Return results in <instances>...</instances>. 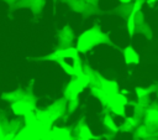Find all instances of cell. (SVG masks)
<instances>
[{"label":"cell","mask_w":158,"mask_h":140,"mask_svg":"<svg viewBox=\"0 0 158 140\" xmlns=\"http://www.w3.org/2000/svg\"><path fill=\"white\" fill-rule=\"evenodd\" d=\"M136 90H137V94H138V97H143V95L146 94V90H143V89H141V88H137Z\"/></svg>","instance_id":"5bb4252c"},{"label":"cell","mask_w":158,"mask_h":140,"mask_svg":"<svg viewBox=\"0 0 158 140\" xmlns=\"http://www.w3.org/2000/svg\"><path fill=\"white\" fill-rule=\"evenodd\" d=\"M79 136H80V139H86V140H90V139L94 138L88 126H81V128H80V130H79Z\"/></svg>","instance_id":"9c48e42d"},{"label":"cell","mask_w":158,"mask_h":140,"mask_svg":"<svg viewBox=\"0 0 158 140\" xmlns=\"http://www.w3.org/2000/svg\"><path fill=\"white\" fill-rule=\"evenodd\" d=\"M0 140H4V134H2V130L0 129Z\"/></svg>","instance_id":"9a60e30c"},{"label":"cell","mask_w":158,"mask_h":140,"mask_svg":"<svg viewBox=\"0 0 158 140\" xmlns=\"http://www.w3.org/2000/svg\"><path fill=\"white\" fill-rule=\"evenodd\" d=\"M12 110L17 115H26L31 110V107L23 102H17V103L12 104Z\"/></svg>","instance_id":"8992f818"},{"label":"cell","mask_w":158,"mask_h":140,"mask_svg":"<svg viewBox=\"0 0 158 140\" xmlns=\"http://www.w3.org/2000/svg\"><path fill=\"white\" fill-rule=\"evenodd\" d=\"M123 57H125V62L126 63H138L139 62V57L137 55V52L132 48V47H126L123 51Z\"/></svg>","instance_id":"5b68a950"},{"label":"cell","mask_w":158,"mask_h":140,"mask_svg":"<svg viewBox=\"0 0 158 140\" xmlns=\"http://www.w3.org/2000/svg\"><path fill=\"white\" fill-rule=\"evenodd\" d=\"M111 110L117 114V115H123L125 113V105L127 103V99L126 97H123L122 94H118V93H115L114 95H111L107 100Z\"/></svg>","instance_id":"7a4b0ae2"},{"label":"cell","mask_w":158,"mask_h":140,"mask_svg":"<svg viewBox=\"0 0 158 140\" xmlns=\"http://www.w3.org/2000/svg\"><path fill=\"white\" fill-rule=\"evenodd\" d=\"M60 66L64 68V71H65L67 73H69L70 76H74V67H73V66H70V64H68V63H65V62H60Z\"/></svg>","instance_id":"8fae6325"},{"label":"cell","mask_w":158,"mask_h":140,"mask_svg":"<svg viewBox=\"0 0 158 140\" xmlns=\"http://www.w3.org/2000/svg\"><path fill=\"white\" fill-rule=\"evenodd\" d=\"M84 73H83V71H81V67H80V64L78 63V62H75V64H74V76H77V77H81Z\"/></svg>","instance_id":"4fadbf2b"},{"label":"cell","mask_w":158,"mask_h":140,"mask_svg":"<svg viewBox=\"0 0 158 140\" xmlns=\"http://www.w3.org/2000/svg\"><path fill=\"white\" fill-rule=\"evenodd\" d=\"M105 124L110 128V129H112V130H117V128H116V125H115V123L112 121V119L109 116V115H106L105 116Z\"/></svg>","instance_id":"7c38bea8"},{"label":"cell","mask_w":158,"mask_h":140,"mask_svg":"<svg viewBox=\"0 0 158 140\" xmlns=\"http://www.w3.org/2000/svg\"><path fill=\"white\" fill-rule=\"evenodd\" d=\"M53 135V140H70L69 139V133L64 129H59V128H54L52 131Z\"/></svg>","instance_id":"ba28073f"},{"label":"cell","mask_w":158,"mask_h":140,"mask_svg":"<svg viewBox=\"0 0 158 140\" xmlns=\"http://www.w3.org/2000/svg\"><path fill=\"white\" fill-rule=\"evenodd\" d=\"M102 90L109 95V98L111 95H114L115 93H117V84L115 82H110V81H102Z\"/></svg>","instance_id":"52a82bcc"},{"label":"cell","mask_w":158,"mask_h":140,"mask_svg":"<svg viewBox=\"0 0 158 140\" xmlns=\"http://www.w3.org/2000/svg\"><path fill=\"white\" fill-rule=\"evenodd\" d=\"M148 1H149V2H153V1H156V0H148Z\"/></svg>","instance_id":"e0dca14e"},{"label":"cell","mask_w":158,"mask_h":140,"mask_svg":"<svg viewBox=\"0 0 158 140\" xmlns=\"http://www.w3.org/2000/svg\"><path fill=\"white\" fill-rule=\"evenodd\" d=\"M96 42H98L96 32H95L94 30L85 31V32L79 37V41H78V50H79L80 52H85V51H88L89 48H91Z\"/></svg>","instance_id":"6da1fadb"},{"label":"cell","mask_w":158,"mask_h":140,"mask_svg":"<svg viewBox=\"0 0 158 140\" xmlns=\"http://www.w3.org/2000/svg\"><path fill=\"white\" fill-rule=\"evenodd\" d=\"M135 12H136V10H133V12L130 15L128 22H127V27H128L130 35H133V32H135Z\"/></svg>","instance_id":"30bf717a"},{"label":"cell","mask_w":158,"mask_h":140,"mask_svg":"<svg viewBox=\"0 0 158 140\" xmlns=\"http://www.w3.org/2000/svg\"><path fill=\"white\" fill-rule=\"evenodd\" d=\"M53 57H59V58H73V59H77L78 57V50L77 48H65V50H62V51H57L54 52L53 56H51V58Z\"/></svg>","instance_id":"3957f363"},{"label":"cell","mask_w":158,"mask_h":140,"mask_svg":"<svg viewBox=\"0 0 158 140\" xmlns=\"http://www.w3.org/2000/svg\"><path fill=\"white\" fill-rule=\"evenodd\" d=\"M79 140H86V139H80V138H79Z\"/></svg>","instance_id":"ac0fdd59"},{"label":"cell","mask_w":158,"mask_h":140,"mask_svg":"<svg viewBox=\"0 0 158 140\" xmlns=\"http://www.w3.org/2000/svg\"><path fill=\"white\" fill-rule=\"evenodd\" d=\"M89 83V77L88 76H85V74H83L81 77H78V79L73 83V85H72V89H73V95H77L86 84Z\"/></svg>","instance_id":"277c9868"},{"label":"cell","mask_w":158,"mask_h":140,"mask_svg":"<svg viewBox=\"0 0 158 140\" xmlns=\"http://www.w3.org/2000/svg\"><path fill=\"white\" fill-rule=\"evenodd\" d=\"M120 1H121V2H130L131 0H120Z\"/></svg>","instance_id":"2e32d148"}]
</instances>
